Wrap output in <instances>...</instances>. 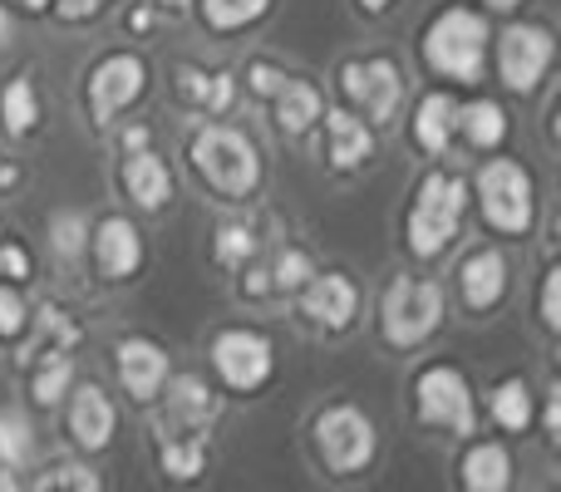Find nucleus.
Masks as SVG:
<instances>
[{"instance_id":"nucleus-1","label":"nucleus","mask_w":561,"mask_h":492,"mask_svg":"<svg viewBox=\"0 0 561 492\" xmlns=\"http://www.w3.org/2000/svg\"><path fill=\"white\" fill-rule=\"evenodd\" d=\"M187 163H193V173L203 178L222 203H247V197H256V187H262V178H266L256 138L232 124L197 128V134L187 138Z\"/></svg>"},{"instance_id":"nucleus-2","label":"nucleus","mask_w":561,"mask_h":492,"mask_svg":"<svg viewBox=\"0 0 561 492\" xmlns=\"http://www.w3.org/2000/svg\"><path fill=\"white\" fill-rule=\"evenodd\" d=\"M463 213H468V183L458 173L428 168L414 187V203L404 217V247L409 256L434 261L454 247V237L463 232Z\"/></svg>"},{"instance_id":"nucleus-3","label":"nucleus","mask_w":561,"mask_h":492,"mask_svg":"<svg viewBox=\"0 0 561 492\" xmlns=\"http://www.w3.org/2000/svg\"><path fill=\"white\" fill-rule=\"evenodd\" d=\"M488 20L468 5H448L438 10L434 20L419 35V49H424V65L434 69L448 84H478L483 79V59H488Z\"/></svg>"},{"instance_id":"nucleus-4","label":"nucleus","mask_w":561,"mask_h":492,"mask_svg":"<svg viewBox=\"0 0 561 492\" xmlns=\"http://www.w3.org/2000/svg\"><path fill=\"white\" fill-rule=\"evenodd\" d=\"M310 448L330 478H359L379 454V428L359 404H325L310 419Z\"/></svg>"},{"instance_id":"nucleus-5","label":"nucleus","mask_w":561,"mask_h":492,"mask_svg":"<svg viewBox=\"0 0 561 492\" xmlns=\"http://www.w3.org/2000/svg\"><path fill=\"white\" fill-rule=\"evenodd\" d=\"M444 325V286L428 276H389L379 290V340L389 350H419Z\"/></svg>"},{"instance_id":"nucleus-6","label":"nucleus","mask_w":561,"mask_h":492,"mask_svg":"<svg viewBox=\"0 0 561 492\" xmlns=\"http://www.w3.org/2000/svg\"><path fill=\"white\" fill-rule=\"evenodd\" d=\"M478 213L497 237H527L537 222V183L517 158H488L473 178Z\"/></svg>"},{"instance_id":"nucleus-7","label":"nucleus","mask_w":561,"mask_h":492,"mask_svg":"<svg viewBox=\"0 0 561 492\" xmlns=\"http://www.w3.org/2000/svg\"><path fill=\"white\" fill-rule=\"evenodd\" d=\"M414 419L424 428H444L454 438H468L478 434V404H473V385L458 365L448 359H434L414 375Z\"/></svg>"},{"instance_id":"nucleus-8","label":"nucleus","mask_w":561,"mask_h":492,"mask_svg":"<svg viewBox=\"0 0 561 492\" xmlns=\"http://www.w3.org/2000/svg\"><path fill=\"white\" fill-rule=\"evenodd\" d=\"M148 89V65L134 49H114V55L94 59L84 75V114L94 128H108L124 108H134Z\"/></svg>"},{"instance_id":"nucleus-9","label":"nucleus","mask_w":561,"mask_h":492,"mask_svg":"<svg viewBox=\"0 0 561 492\" xmlns=\"http://www.w3.org/2000/svg\"><path fill=\"white\" fill-rule=\"evenodd\" d=\"M207 355H213L217 379H222L227 389H237V394H256V389H266L272 385V375H276L272 340H266L262 330H252V325L217 330L213 345H207Z\"/></svg>"},{"instance_id":"nucleus-10","label":"nucleus","mask_w":561,"mask_h":492,"mask_svg":"<svg viewBox=\"0 0 561 492\" xmlns=\"http://www.w3.org/2000/svg\"><path fill=\"white\" fill-rule=\"evenodd\" d=\"M335 79L350 99V114H365L369 124H389L399 114V104H404V69L389 55L345 59Z\"/></svg>"},{"instance_id":"nucleus-11","label":"nucleus","mask_w":561,"mask_h":492,"mask_svg":"<svg viewBox=\"0 0 561 492\" xmlns=\"http://www.w3.org/2000/svg\"><path fill=\"white\" fill-rule=\"evenodd\" d=\"M552 59H557V39L547 25H507L497 35V79L513 94H533L547 79Z\"/></svg>"},{"instance_id":"nucleus-12","label":"nucleus","mask_w":561,"mask_h":492,"mask_svg":"<svg viewBox=\"0 0 561 492\" xmlns=\"http://www.w3.org/2000/svg\"><path fill=\"white\" fill-rule=\"evenodd\" d=\"M300 316H306V325L325 330V335H340V330H350L359 316V286L345 271H316L310 286L300 290Z\"/></svg>"},{"instance_id":"nucleus-13","label":"nucleus","mask_w":561,"mask_h":492,"mask_svg":"<svg viewBox=\"0 0 561 492\" xmlns=\"http://www.w3.org/2000/svg\"><path fill=\"white\" fill-rule=\"evenodd\" d=\"M114 369L134 404H153L168 385V350L148 335H124L114 345Z\"/></svg>"},{"instance_id":"nucleus-14","label":"nucleus","mask_w":561,"mask_h":492,"mask_svg":"<svg viewBox=\"0 0 561 492\" xmlns=\"http://www.w3.org/2000/svg\"><path fill=\"white\" fill-rule=\"evenodd\" d=\"M94 271H99V281H134L138 271H144V261H148V251H144V232H138L128 217H99L94 222Z\"/></svg>"},{"instance_id":"nucleus-15","label":"nucleus","mask_w":561,"mask_h":492,"mask_svg":"<svg viewBox=\"0 0 561 492\" xmlns=\"http://www.w3.org/2000/svg\"><path fill=\"white\" fill-rule=\"evenodd\" d=\"M507 281H513V266H507L503 247H473L458 261V296L473 316H488V310L503 306Z\"/></svg>"},{"instance_id":"nucleus-16","label":"nucleus","mask_w":561,"mask_h":492,"mask_svg":"<svg viewBox=\"0 0 561 492\" xmlns=\"http://www.w3.org/2000/svg\"><path fill=\"white\" fill-rule=\"evenodd\" d=\"M65 424H69V438H75L84 454H104V448L114 444L118 409H114V399H108L99 385H75V389H69Z\"/></svg>"},{"instance_id":"nucleus-17","label":"nucleus","mask_w":561,"mask_h":492,"mask_svg":"<svg viewBox=\"0 0 561 492\" xmlns=\"http://www.w3.org/2000/svg\"><path fill=\"white\" fill-rule=\"evenodd\" d=\"M222 414V399L203 375H168V414L163 428H187V434H207V424Z\"/></svg>"},{"instance_id":"nucleus-18","label":"nucleus","mask_w":561,"mask_h":492,"mask_svg":"<svg viewBox=\"0 0 561 492\" xmlns=\"http://www.w3.org/2000/svg\"><path fill=\"white\" fill-rule=\"evenodd\" d=\"M173 94L183 99L193 114H207V118H222L227 108L237 104V79L227 69H207V65H178L173 69Z\"/></svg>"},{"instance_id":"nucleus-19","label":"nucleus","mask_w":561,"mask_h":492,"mask_svg":"<svg viewBox=\"0 0 561 492\" xmlns=\"http://www.w3.org/2000/svg\"><path fill=\"white\" fill-rule=\"evenodd\" d=\"M320 124H325V163L335 168V173H355V168H365L369 158H375V134H369V124L359 114H350V108H325Z\"/></svg>"},{"instance_id":"nucleus-20","label":"nucleus","mask_w":561,"mask_h":492,"mask_svg":"<svg viewBox=\"0 0 561 492\" xmlns=\"http://www.w3.org/2000/svg\"><path fill=\"white\" fill-rule=\"evenodd\" d=\"M118 187L128 193V203L138 207V213H163L168 203H173V173H168V163L148 148V153H128L124 163H118Z\"/></svg>"},{"instance_id":"nucleus-21","label":"nucleus","mask_w":561,"mask_h":492,"mask_svg":"<svg viewBox=\"0 0 561 492\" xmlns=\"http://www.w3.org/2000/svg\"><path fill=\"white\" fill-rule=\"evenodd\" d=\"M458 483L463 492H507L513 488V454L497 438H473L458 458Z\"/></svg>"},{"instance_id":"nucleus-22","label":"nucleus","mask_w":561,"mask_h":492,"mask_svg":"<svg viewBox=\"0 0 561 492\" xmlns=\"http://www.w3.org/2000/svg\"><path fill=\"white\" fill-rule=\"evenodd\" d=\"M454 138H463L473 153H497L507 138V108L497 99H468V104H458Z\"/></svg>"},{"instance_id":"nucleus-23","label":"nucleus","mask_w":561,"mask_h":492,"mask_svg":"<svg viewBox=\"0 0 561 492\" xmlns=\"http://www.w3.org/2000/svg\"><path fill=\"white\" fill-rule=\"evenodd\" d=\"M158 468L173 483H197L207 473V434H187V428L158 424Z\"/></svg>"},{"instance_id":"nucleus-24","label":"nucleus","mask_w":561,"mask_h":492,"mask_svg":"<svg viewBox=\"0 0 561 492\" xmlns=\"http://www.w3.org/2000/svg\"><path fill=\"white\" fill-rule=\"evenodd\" d=\"M320 114H325V99L310 79H286V89L272 99V118L286 138H306L320 124Z\"/></svg>"},{"instance_id":"nucleus-25","label":"nucleus","mask_w":561,"mask_h":492,"mask_svg":"<svg viewBox=\"0 0 561 492\" xmlns=\"http://www.w3.org/2000/svg\"><path fill=\"white\" fill-rule=\"evenodd\" d=\"M454 118H458L454 94H444V89L424 94L414 108V144L424 148V153H448V144H454Z\"/></svg>"},{"instance_id":"nucleus-26","label":"nucleus","mask_w":561,"mask_h":492,"mask_svg":"<svg viewBox=\"0 0 561 492\" xmlns=\"http://www.w3.org/2000/svg\"><path fill=\"white\" fill-rule=\"evenodd\" d=\"M0 128L10 138H30L39 128V89L30 75H15L0 89Z\"/></svg>"},{"instance_id":"nucleus-27","label":"nucleus","mask_w":561,"mask_h":492,"mask_svg":"<svg viewBox=\"0 0 561 492\" xmlns=\"http://www.w3.org/2000/svg\"><path fill=\"white\" fill-rule=\"evenodd\" d=\"M488 414H493V424L507 428V434H527V424H533V385H527L523 375L497 379L493 394H488Z\"/></svg>"},{"instance_id":"nucleus-28","label":"nucleus","mask_w":561,"mask_h":492,"mask_svg":"<svg viewBox=\"0 0 561 492\" xmlns=\"http://www.w3.org/2000/svg\"><path fill=\"white\" fill-rule=\"evenodd\" d=\"M272 10V0H197V20L213 35H237V30L256 25Z\"/></svg>"},{"instance_id":"nucleus-29","label":"nucleus","mask_w":561,"mask_h":492,"mask_svg":"<svg viewBox=\"0 0 561 492\" xmlns=\"http://www.w3.org/2000/svg\"><path fill=\"white\" fill-rule=\"evenodd\" d=\"M69 389H75V365H69V355L35 359V369H30V399H35L39 409H55Z\"/></svg>"},{"instance_id":"nucleus-30","label":"nucleus","mask_w":561,"mask_h":492,"mask_svg":"<svg viewBox=\"0 0 561 492\" xmlns=\"http://www.w3.org/2000/svg\"><path fill=\"white\" fill-rule=\"evenodd\" d=\"M35 325V345H30V359H45V355H69V345L79 340V325L65 316L59 306H45L39 316H30Z\"/></svg>"},{"instance_id":"nucleus-31","label":"nucleus","mask_w":561,"mask_h":492,"mask_svg":"<svg viewBox=\"0 0 561 492\" xmlns=\"http://www.w3.org/2000/svg\"><path fill=\"white\" fill-rule=\"evenodd\" d=\"M35 458V424L20 409H0V468L15 473Z\"/></svg>"},{"instance_id":"nucleus-32","label":"nucleus","mask_w":561,"mask_h":492,"mask_svg":"<svg viewBox=\"0 0 561 492\" xmlns=\"http://www.w3.org/2000/svg\"><path fill=\"white\" fill-rule=\"evenodd\" d=\"M266 271H272V296H300L320 266H316V256H310L306 247H280L276 261Z\"/></svg>"},{"instance_id":"nucleus-33","label":"nucleus","mask_w":561,"mask_h":492,"mask_svg":"<svg viewBox=\"0 0 561 492\" xmlns=\"http://www.w3.org/2000/svg\"><path fill=\"white\" fill-rule=\"evenodd\" d=\"M256 251H262V237H256V227L247 222H222L217 227V242H213V261L227 271H242L256 261Z\"/></svg>"},{"instance_id":"nucleus-34","label":"nucleus","mask_w":561,"mask_h":492,"mask_svg":"<svg viewBox=\"0 0 561 492\" xmlns=\"http://www.w3.org/2000/svg\"><path fill=\"white\" fill-rule=\"evenodd\" d=\"M49 247L59 261H79L89 251V217L79 207H59L49 213Z\"/></svg>"},{"instance_id":"nucleus-35","label":"nucleus","mask_w":561,"mask_h":492,"mask_svg":"<svg viewBox=\"0 0 561 492\" xmlns=\"http://www.w3.org/2000/svg\"><path fill=\"white\" fill-rule=\"evenodd\" d=\"M25 492H104V483H99V473L84 464H49V468H39L35 483Z\"/></svg>"},{"instance_id":"nucleus-36","label":"nucleus","mask_w":561,"mask_h":492,"mask_svg":"<svg viewBox=\"0 0 561 492\" xmlns=\"http://www.w3.org/2000/svg\"><path fill=\"white\" fill-rule=\"evenodd\" d=\"M35 276V256L25 251V242L15 237H0V286H20V281Z\"/></svg>"},{"instance_id":"nucleus-37","label":"nucleus","mask_w":561,"mask_h":492,"mask_svg":"<svg viewBox=\"0 0 561 492\" xmlns=\"http://www.w3.org/2000/svg\"><path fill=\"white\" fill-rule=\"evenodd\" d=\"M30 335V306L20 300L15 286H0V340H25Z\"/></svg>"},{"instance_id":"nucleus-38","label":"nucleus","mask_w":561,"mask_h":492,"mask_svg":"<svg viewBox=\"0 0 561 492\" xmlns=\"http://www.w3.org/2000/svg\"><path fill=\"white\" fill-rule=\"evenodd\" d=\"M537 316H542L547 335H561V271L547 266L542 271V290H537Z\"/></svg>"},{"instance_id":"nucleus-39","label":"nucleus","mask_w":561,"mask_h":492,"mask_svg":"<svg viewBox=\"0 0 561 492\" xmlns=\"http://www.w3.org/2000/svg\"><path fill=\"white\" fill-rule=\"evenodd\" d=\"M286 79L290 75L280 65H272V59H252V65H247V89H252L256 99H266V104H272L280 89H286Z\"/></svg>"},{"instance_id":"nucleus-40","label":"nucleus","mask_w":561,"mask_h":492,"mask_svg":"<svg viewBox=\"0 0 561 492\" xmlns=\"http://www.w3.org/2000/svg\"><path fill=\"white\" fill-rule=\"evenodd\" d=\"M49 10H55L59 25H89L108 10V0H49Z\"/></svg>"},{"instance_id":"nucleus-41","label":"nucleus","mask_w":561,"mask_h":492,"mask_svg":"<svg viewBox=\"0 0 561 492\" xmlns=\"http://www.w3.org/2000/svg\"><path fill=\"white\" fill-rule=\"evenodd\" d=\"M237 290H242L247 300H262V296H272V271H266V266H256V261H252V266H242V271H237Z\"/></svg>"},{"instance_id":"nucleus-42","label":"nucleus","mask_w":561,"mask_h":492,"mask_svg":"<svg viewBox=\"0 0 561 492\" xmlns=\"http://www.w3.org/2000/svg\"><path fill=\"white\" fill-rule=\"evenodd\" d=\"M148 144H153V124H124L118 128V153H148Z\"/></svg>"},{"instance_id":"nucleus-43","label":"nucleus","mask_w":561,"mask_h":492,"mask_svg":"<svg viewBox=\"0 0 561 492\" xmlns=\"http://www.w3.org/2000/svg\"><path fill=\"white\" fill-rule=\"evenodd\" d=\"M542 434H547V444H557V438H561V389H557V385L547 389V414H542Z\"/></svg>"},{"instance_id":"nucleus-44","label":"nucleus","mask_w":561,"mask_h":492,"mask_svg":"<svg viewBox=\"0 0 561 492\" xmlns=\"http://www.w3.org/2000/svg\"><path fill=\"white\" fill-rule=\"evenodd\" d=\"M124 25L134 30V35H148V30H153V10H148V5H134V10L124 15Z\"/></svg>"},{"instance_id":"nucleus-45","label":"nucleus","mask_w":561,"mask_h":492,"mask_svg":"<svg viewBox=\"0 0 561 492\" xmlns=\"http://www.w3.org/2000/svg\"><path fill=\"white\" fill-rule=\"evenodd\" d=\"M355 5H359V15H385L394 0H355Z\"/></svg>"},{"instance_id":"nucleus-46","label":"nucleus","mask_w":561,"mask_h":492,"mask_svg":"<svg viewBox=\"0 0 561 492\" xmlns=\"http://www.w3.org/2000/svg\"><path fill=\"white\" fill-rule=\"evenodd\" d=\"M153 5H158V10H168V15H183V10L193 5V0H153Z\"/></svg>"},{"instance_id":"nucleus-47","label":"nucleus","mask_w":561,"mask_h":492,"mask_svg":"<svg viewBox=\"0 0 561 492\" xmlns=\"http://www.w3.org/2000/svg\"><path fill=\"white\" fill-rule=\"evenodd\" d=\"M0 492H25V488H20L15 473H5V468H0Z\"/></svg>"},{"instance_id":"nucleus-48","label":"nucleus","mask_w":561,"mask_h":492,"mask_svg":"<svg viewBox=\"0 0 561 492\" xmlns=\"http://www.w3.org/2000/svg\"><path fill=\"white\" fill-rule=\"evenodd\" d=\"M10 35H15V25H10V15H5V10H0V49L10 45Z\"/></svg>"},{"instance_id":"nucleus-49","label":"nucleus","mask_w":561,"mask_h":492,"mask_svg":"<svg viewBox=\"0 0 561 492\" xmlns=\"http://www.w3.org/2000/svg\"><path fill=\"white\" fill-rule=\"evenodd\" d=\"M20 5H25L30 15H45V10H49V0H20Z\"/></svg>"},{"instance_id":"nucleus-50","label":"nucleus","mask_w":561,"mask_h":492,"mask_svg":"<svg viewBox=\"0 0 561 492\" xmlns=\"http://www.w3.org/2000/svg\"><path fill=\"white\" fill-rule=\"evenodd\" d=\"M483 5H488V10H517L523 0H483Z\"/></svg>"},{"instance_id":"nucleus-51","label":"nucleus","mask_w":561,"mask_h":492,"mask_svg":"<svg viewBox=\"0 0 561 492\" xmlns=\"http://www.w3.org/2000/svg\"><path fill=\"white\" fill-rule=\"evenodd\" d=\"M547 492H552V488H547Z\"/></svg>"}]
</instances>
